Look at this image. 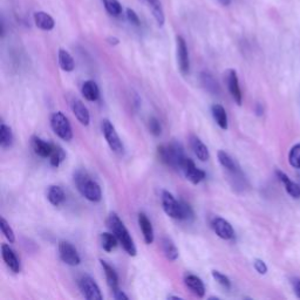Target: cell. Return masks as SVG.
Here are the masks:
<instances>
[{
	"instance_id": "44",
	"label": "cell",
	"mask_w": 300,
	"mask_h": 300,
	"mask_svg": "<svg viewBox=\"0 0 300 300\" xmlns=\"http://www.w3.org/2000/svg\"><path fill=\"white\" fill-rule=\"evenodd\" d=\"M168 299H182L181 297H176V296H169Z\"/></svg>"
},
{
	"instance_id": "2",
	"label": "cell",
	"mask_w": 300,
	"mask_h": 300,
	"mask_svg": "<svg viewBox=\"0 0 300 300\" xmlns=\"http://www.w3.org/2000/svg\"><path fill=\"white\" fill-rule=\"evenodd\" d=\"M74 181L77 187V190L80 191V194L82 195L86 200L94 202V203L101 201V198H102V191H101L100 185L97 184V182L94 181L86 171H76V174L74 175Z\"/></svg>"
},
{
	"instance_id": "27",
	"label": "cell",
	"mask_w": 300,
	"mask_h": 300,
	"mask_svg": "<svg viewBox=\"0 0 300 300\" xmlns=\"http://www.w3.org/2000/svg\"><path fill=\"white\" fill-rule=\"evenodd\" d=\"M59 66L65 72H72L75 68L74 59L65 50H59Z\"/></svg>"
},
{
	"instance_id": "42",
	"label": "cell",
	"mask_w": 300,
	"mask_h": 300,
	"mask_svg": "<svg viewBox=\"0 0 300 300\" xmlns=\"http://www.w3.org/2000/svg\"><path fill=\"white\" fill-rule=\"evenodd\" d=\"M108 42H109L110 45H114V46H115V45L119 44V39H116V38H114V37L113 38L110 37V38H108Z\"/></svg>"
},
{
	"instance_id": "1",
	"label": "cell",
	"mask_w": 300,
	"mask_h": 300,
	"mask_svg": "<svg viewBox=\"0 0 300 300\" xmlns=\"http://www.w3.org/2000/svg\"><path fill=\"white\" fill-rule=\"evenodd\" d=\"M162 207L164 213L174 220L190 221L194 218V211L190 205L185 202L176 201L169 191L162 192Z\"/></svg>"
},
{
	"instance_id": "10",
	"label": "cell",
	"mask_w": 300,
	"mask_h": 300,
	"mask_svg": "<svg viewBox=\"0 0 300 300\" xmlns=\"http://www.w3.org/2000/svg\"><path fill=\"white\" fill-rule=\"evenodd\" d=\"M176 44H177V61L178 67L181 70L182 74H188L190 70V61H189L188 47L185 44V40L182 37L176 38Z\"/></svg>"
},
{
	"instance_id": "23",
	"label": "cell",
	"mask_w": 300,
	"mask_h": 300,
	"mask_svg": "<svg viewBox=\"0 0 300 300\" xmlns=\"http://www.w3.org/2000/svg\"><path fill=\"white\" fill-rule=\"evenodd\" d=\"M100 263L103 267L104 275H106V279H107V284H108L109 288L112 289V291H114V290H116V289H119V288H117V286H119V278H117L115 270H114L108 263L104 262V260H100Z\"/></svg>"
},
{
	"instance_id": "19",
	"label": "cell",
	"mask_w": 300,
	"mask_h": 300,
	"mask_svg": "<svg viewBox=\"0 0 300 300\" xmlns=\"http://www.w3.org/2000/svg\"><path fill=\"white\" fill-rule=\"evenodd\" d=\"M277 176H278V178L280 179V182L284 184V187H285L286 191H288V194L290 196L293 198H300V187L295 182L291 181L290 177L286 174H284L282 170H277L276 171Z\"/></svg>"
},
{
	"instance_id": "3",
	"label": "cell",
	"mask_w": 300,
	"mask_h": 300,
	"mask_svg": "<svg viewBox=\"0 0 300 300\" xmlns=\"http://www.w3.org/2000/svg\"><path fill=\"white\" fill-rule=\"evenodd\" d=\"M157 155L159 161L174 169H181L183 161L187 157L183 147L177 142L159 146L157 148Z\"/></svg>"
},
{
	"instance_id": "22",
	"label": "cell",
	"mask_w": 300,
	"mask_h": 300,
	"mask_svg": "<svg viewBox=\"0 0 300 300\" xmlns=\"http://www.w3.org/2000/svg\"><path fill=\"white\" fill-rule=\"evenodd\" d=\"M218 161L222 164V167L226 169L227 171L232 172V174H237V172H239V168H238L237 163L234 162V159L231 157V156L227 154V152L223 151V150H220L217 154Z\"/></svg>"
},
{
	"instance_id": "43",
	"label": "cell",
	"mask_w": 300,
	"mask_h": 300,
	"mask_svg": "<svg viewBox=\"0 0 300 300\" xmlns=\"http://www.w3.org/2000/svg\"><path fill=\"white\" fill-rule=\"evenodd\" d=\"M221 2L223 5H229L230 4V0H221Z\"/></svg>"
},
{
	"instance_id": "35",
	"label": "cell",
	"mask_w": 300,
	"mask_h": 300,
	"mask_svg": "<svg viewBox=\"0 0 300 300\" xmlns=\"http://www.w3.org/2000/svg\"><path fill=\"white\" fill-rule=\"evenodd\" d=\"M213 277L215 278V280L220 284V285L223 286L224 289H226V290L231 289L230 279L227 278L225 275H223V273H221L220 271H213Z\"/></svg>"
},
{
	"instance_id": "24",
	"label": "cell",
	"mask_w": 300,
	"mask_h": 300,
	"mask_svg": "<svg viewBox=\"0 0 300 300\" xmlns=\"http://www.w3.org/2000/svg\"><path fill=\"white\" fill-rule=\"evenodd\" d=\"M65 192L63 189L58 185H51L47 190V198L51 202V204H53L54 207H59L60 204H63L65 201Z\"/></svg>"
},
{
	"instance_id": "39",
	"label": "cell",
	"mask_w": 300,
	"mask_h": 300,
	"mask_svg": "<svg viewBox=\"0 0 300 300\" xmlns=\"http://www.w3.org/2000/svg\"><path fill=\"white\" fill-rule=\"evenodd\" d=\"M127 19H128V21L130 22V24L135 25V26H140V18L139 15L136 14L135 11H133L132 8H128L127 9Z\"/></svg>"
},
{
	"instance_id": "6",
	"label": "cell",
	"mask_w": 300,
	"mask_h": 300,
	"mask_svg": "<svg viewBox=\"0 0 300 300\" xmlns=\"http://www.w3.org/2000/svg\"><path fill=\"white\" fill-rule=\"evenodd\" d=\"M101 128H102L103 136L104 139H106L107 143H108V146L110 147V149H112L114 152H116V154H123L125 148H123L121 140H120L119 135H117L112 122H110L109 120H103Z\"/></svg>"
},
{
	"instance_id": "7",
	"label": "cell",
	"mask_w": 300,
	"mask_h": 300,
	"mask_svg": "<svg viewBox=\"0 0 300 300\" xmlns=\"http://www.w3.org/2000/svg\"><path fill=\"white\" fill-rule=\"evenodd\" d=\"M79 289L83 297L88 300H101L102 295H101L100 288L97 286L92 277L82 276L79 279Z\"/></svg>"
},
{
	"instance_id": "21",
	"label": "cell",
	"mask_w": 300,
	"mask_h": 300,
	"mask_svg": "<svg viewBox=\"0 0 300 300\" xmlns=\"http://www.w3.org/2000/svg\"><path fill=\"white\" fill-rule=\"evenodd\" d=\"M81 92H82L84 99L87 101H90V102H95L100 97L99 87H97V84L92 80H88L86 82H83Z\"/></svg>"
},
{
	"instance_id": "31",
	"label": "cell",
	"mask_w": 300,
	"mask_h": 300,
	"mask_svg": "<svg viewBox=\"0 0 300 300\" xmlns=\"http://www.w3.org/2000/svg\"><path fill=\"white\" fill-rule=\"evenodd\" d=\"M65 158H66V154H65L64 149L61 148L60 146L54 145L53 151H52V154L50 156V162H51L52 167L58 168L59 165L64 162Z\"/></svg>"
},
{
	"instance_id": "40",
	"label": "cell",
	"mask_w": 300,
	"mask_h": 300,
	"mask_svg": "<svg viewBox=\"0 0 300 300\" xmlns=\"http://www.w3.org/2000/svg\"><path fill=\"white\" fill-rule=\"evenodd\" d=\"M113 293H114V298H115L116 300H128V296H126L125 293L121 291V290H119V289L114 290Z\"/></svg>"
},
{
	"instance_id": "28",
	"label": "cell",
	"mask_w": 300,
	"mask_h": 300,
	"mask_svg": "<svg viewBox=\"0 0 300 300\" xmlns=\"http://www.w3.org/2000/svg\"><path fill=\"white\" fill-rule=\"evenodd\" d=\"M146 1L148 2L150 8H151L152 15H154L156 22H157L158 26H163V24H164V12H163L159 0H146Z\"/></svg>"
},
{
	"instance_id": "30",
	"label": "cell",
	"mask_w": 300,
	"mask_h": 300,
	"mask_svg": "<svg viewBox=\"0 0 300 300\" xmlns=\"http://www.w3.org/2000/svg\"><path fill=\"white\" fill-rule=\"evenodd\" d=\"M13 143V135L12 130L9 127H7L4 123H1L0 126V145L2 148H8Z\"/></svg>"
},
{
	"instance_id": "20",
	"label": "cell",
	"mask_w": 300,
	"mask_h": 300,
	"mask_svg": "<svg viewBox=\"0 0 300 300\" xmlns=\"http://www.w3.org/2000/svg\"><path fill=\"white\" fill-rule=\"evenodd\" d=\"M34 22L42 31H52L54 28L55 22L54 19L46 12H35L34 13Z\"/></svg>"
},
{
	"instance_id": "17",
	"label": "cell",
	"mask_w": 300,
	"mask_h": 300,
	"mask_svg": "<svg viewBox=\"0 0 300 300\" xmlns=\"http://www.w3.org/2000/svg\"><path fill=\"white\" fill-rule=\"evenodd\" d=\"M139 225L142 231L143 238H145V242L147 244H151L154 242V230H152V225L146 214L141 213L139 215Z\"/></svg>"
},
{
	"instance_id": "4",
	"label": "cell",
	"mask_w": 300,
	"mask_h": 300,
	"mask_svg": "<svg viewBox=\"0 0 300 300\" xmlns=\"http://www.w3.org/2000/svg\"><path fill=\"white\" fill-rule=\"evenodd\" d=\"M108 227L110 231L115 234L119 243L121 244L123 249L129 256H136V247L135 244H134V240L132 236L129 234V231L127 230V227L125 226V224L122 223V221L120 220V217L117 216L116 214H110L108 217Z\"/></svg>"
},
{
	"instance_id": "11",
	"label": "cell",
	"mask_w": 300,
	"mask_h": 300,
	"mask_svg": "<svg viewBox=\"0 0 300 300\" xmlns=\"http://www.w3.org/2000/svg\"><path fill=\"white\" fill-rule=\"evenodd\" d=\"M213 229L222 239L229 240L234 237V230L229 222L222 217H216L213 221Z\"/></svg>"
},
{
	"instance_id": "16",
	"label": "cell",
	"mask_w": 300,
	"mask_h": 300,
	"mask_svg": "<svg viewBox=\"0 0 300 300\" xmlns=\"http://www.w3.org/2000/svg\"><path fill=\"white\" fill-rule=\"evenodd\" d=\"M184 284L191 292H194L200 298H203L205 295V286L201 278L194 275H188L184 278Z\"/></svg>"
},
{
	"instance_id": "25",
	"label": "cell",
	"mask_w": 300,
	"mask_h": 300,
	"mask_svg": "<svg viewBox=\"0 0 300 300\" xmlns=\"http://www.w3.org/2000/svg\"><path fill=\"white\" fill-rule=\"evenodd\" d=\"M211 112H213V116L217 125L220 126L222 129L226 130L227 129V115H226V112H225L224 107L221 106V104H214L213 108H211Z\"/></svg>"
},
{
	"instance_id": "18",
	"label": "cell",
	"mask_w": 300,
	"mask_h": 300,
	"mask_svg": "<svg viewBox=\"0 0 300 300\" xmlns=\"http://www.w3.org/2000/svg\"><path fill=\"white\" fill-rule=\"evenodd\" d=\"M190 146H191V149L194 150V154L196 155L197 158L201 159L202 162L208 161V159L210 158V154H209L207 146L201 141L200 138L192 135L190 138Z\"/></svg>"
},
{
	"instance_id": "41",
	"label": "cell",
	"mask_w": 300,
	"mask_h": 300,
	"mask_svg": "<svg viewBox=\"0 0 300 300\" xmlns=\"http://www.w3.org/2000/svg\"><path fill=\"white\" fill-rule=\"evenodd\" d=\"M292 285H293V290H295V293L300 299V279L298 278L292 279Z\"/></svg>"
},
{
	"instance_id": "36",
	"label": "cell",
	"mask_w": 300,
	"mask_h": 300,
	"mask_svg": "<svg viewBox=\"0 0 300 300\" xmlns=\"http://www.w3.org/2000/svg\"><path fill=\"white\" fill-rule=\"evenodd\" d=\"M202 79H203V83L207 87V89L210 90V92H218V84L210 74H203Z\"/></svg>"
},
{
	"instance_id": "34",
	"label": "cell",
	"mask_w": 300,
	"mask_h": 300,
	"mask_svg": "<svg viewBox=\"0 0 300 300\" xmlns=\"http://www.w3.org/2000/svg\"><path fill=\"white\" fill-rule=\"evenodd\" d=\"M0 229H1L2 234H4V236L6 237V239H7L9 243L15 242V236H14V232H13L12 227L9 226L7 221L2 217L0 218Z\"/></svg>"
},
{
	"instance_id": "12",
	"label": "cell",
	"mask_w": 300,
	"mask_h": 300,
	"mask_svg": "<svg viewBox=\"0 0 300 300\" xmlns=\"http://www.w3.org/2000/svg\"><path fill=\"white\" fill-rule=\"evenodd\" d=\"M226 80H227V87H229V92L231 94V96H232V99L236 101L238 106H240V104H242V92H240L239 81H238L236 71L234 70L227 71Z\"/></svg>"
},
{
	"instance_id": "9",
	"label": "cell",
	"mask_w": 300,
	"mask_h": 300,
	"mask_svg": "<svg viewBox=\"0 0 300 300\" xmlns=\"http://www.w3.org/2000/svg\"><path fill=\"white\" fill-rule=\"evenodd\" d=\"M59 254H60L61 260L64 263H66L67 265L76 266L81 263L79 253H77L76 249L70 242L63 240V242L59 243Z\"/></svg>"
},
{
	"instance_id": "38",
	"label": "cell",
	"mask_w": 300,
	"mask_h": 300,
	"mask_svg": "<svg viewBox=\"0 0 300 300\" xmlns=\"http://www.w3.org/2000/svg\"><path fill=\"white\" fill-rule=\"evenodd\" d=\"M253 266L256 269V271L259 273V275H266L267 273V265L265 262L262 259H256L253 262Z\"/></svg>"
},
{
	"instance_id": "32",
	"label": "cell",
	"mask_w": 300,
	"mask_h": 300,
	"mask_svg": "<svg viewBox=\"0 0 300 300\" xmlns=\"http://www.w3.org/2000/svg\"><path fill=\"white\" fill-rule=\"evenodd\" d=\"M104 8L107 9V12L109 14L114 15V17H119L122 13V6L119 2V0H102Z\"/></svg>"
},
{
	"instance_id": "29",
	"label": "cell",
	"mask_w": 300,
	"mask_h": 300,
	"mask_svg": "<svg viewBox=\"0 0 300 300\" xmlns=\"http://www.w3.org/2000/svg\"><path fill=\"white\" fill-rule=\"evenodd\" d=\"M117 238L113 232H103L101 233V246L107 252H112L117 245Z\"/></svg>"
},
{
	"instance_id": "33",
	"label": "cell",
	"mask_w": 300,
	"mask_h": 300,
	"mask_svg": "<svg viewBox=\"0 0 300 300\" xmlns=\"http://www.w3.org/2000/svg\"><path fill=\"white\" fill-rule=\"evenodd\" d=\"M289 162L293 168L300 169V143L293 146L289 152Z\"/></svg>"
},
{
	"instance_id": "8",
	"label": "cell",
	"mask_w": 300,
	"mask_h": 300,
	"mask_svg": "<svg viewBox=\"0 0 300 300\" xmlns=\"http://www.w3.org/2000/svg\"><path fill=\"white\" fill-rule=\"evenodd\" d=\"M181 170L183 171V174L185 177L188 178V181H190L192 184H198L201 183L202 181L205 178V171L202 170V169L197 168L195 162L192 161L191 158L185 157L183 161V164H182Z\"/></svg>"
},
{
	"instance_id": "13",
	"label": "cell",
	"mask_w": 300,
	"mask_h": 300,
	"mask_svg": "<svg viewBox=\"0 0 300 300\" xmlns=\"http://www.w3.org/2000/svg\"><path fill=\"white\" fill-rule=\"evenodd\" d=\"M1 254L2 259H4L6 265L12 270V272H20V263H19V259L17 258V256H15L14 251H13L7 244H2L1 245Z\"/></svg>"
},
{
	"instance_id": "5",
	"label": "cell",
	"mask_w": 300,
	"mask_h": 300,
	"mask_svg": "<svg viewBox=\"0 0 300 300\" xmlns=\"http://www.w3.org/2000/svg\"><path fill=\"white\" fill-rule=\"evenodd\" d=\"M51 127L53 132L64 141H71L73 139V130L68 119L64 113L55 112L51 116Z\"/></svg>"
},
{
	"instance_id": "14",
	"label": "cell",
	"mask_w": 300,
	"mask_h": 300,
	"mask_svg": "<svg viewBox=\"0 0 300 300\" xmlns=\"http://www.w3.org/2000/svg\"><path fill=\"white\" fill-rule=\"evenodd\" d=\"M72 110H73V114L81 125L83 126L89 125V121H90L89 112H88L87 107L84 106L82 101L74 99L73 102H72Z\"/></svg>"
},
{
	"instance_id": "26",
	"label": "cell",
	"mask_w": 300,
	"mask_h": 300,
	"mask_svg": "<svg viewBox=\"0 0 300 300\" xmlns=\"http://www.w3.org/2000/svg\"><path fill=\"white\" fill-rule=\"evenodd\" d=\"M162 250H163V253H164V256L167 257L169 260H171V262H174V260L178 258V250L170 238H167V237L163 238Z\"/></svg>"
},
{
	"instance_id": "37",
	"label": "cell",
	"mask_w": 300,
	"mask_h": 300,
	"mask_svg": "<svg viewBox=\"0 0 300 300\" xmlns=\"http://www.w3.org/2000/svg\"><path fill=\"white\" fill-rule=\"evenodd\" d=\"M149 130L154 136H159L162 134L161 123L156 117H150L149 119Z\"/></svg>"
},
{
	"instance_id": "15",
	"label": "cell",
	"mask_w": 300,
	"mask_h": 300,
	"mask_svg": "<svg viewBox=\"0 0 300 300\" xmlns=\"http://www.w3.org/2000/svg\"><path fill=\"white\" fill-rule=\"evenodd\" d=\"M53 148H54V145L44 141V140H41L40 138L34 136V138L32 139V149H33L35 154L40 156L42 158L50 157L52 151H53Z\"/></svg>"
}]
</instances>
